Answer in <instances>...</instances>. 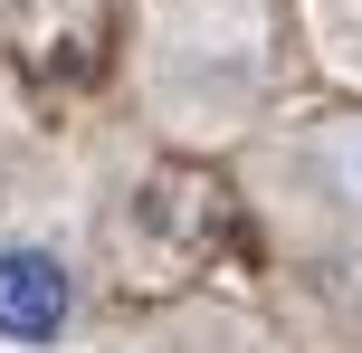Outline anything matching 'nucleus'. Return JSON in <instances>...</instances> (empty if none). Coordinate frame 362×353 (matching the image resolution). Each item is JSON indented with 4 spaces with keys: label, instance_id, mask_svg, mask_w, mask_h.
I'll return each mask as SVG.
<instances>
[{
    "label": "nucleus",
    "instance_id": "f03ea898",
    "mask_svg": "<svg viewBox=\"0 0 362 353\" xmlns=\"http://www.w3.org/2000/svg\"><path fill=\"white\" fill-rule=\"evenodd\" d=\"M344 182H353V201H362V134L344 144Z\"/></svg>",
    "mask_w": 362,
    "mask_h": 353
},
{
    "label": "nucleus",
    "instance_id": "f257e3e1",
    "mask_svg": "<svg viewBox=\"0 0 362 353\" xmlns=\"http://www.w3.org/2000/svg\"><path fill=\"white\" fill-rule=\"evenodd\" d=\"M76 344V258L48 229H0V353Z\"/></svg>",
    "mask_w": 362,
    "mask_h": 353
}]
</instances>
